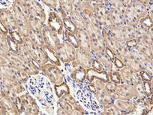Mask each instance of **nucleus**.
<instances>
[{
    "mask_svg": "<svg viewBox=\"0 0 153 115\" xmlns=\"http://www.w3.org/2000/svg\"><path fill=\"white\" fill-rule=\"evenodd\" d=\"M148 16V9L140 1H131L124 14L126 25L137 27L142 19Z\"/></svg>",
    "mask_w": 153,
    "mask_h": 115,
    "instance_id": "1",
    "label": "nucleus"
},
{
    "mask_svg": "<svg viewBox=\"0 0 153 115\" xmlns=\"http://www.w3.org/2000/svg\"><path fill=\"white\" fill-rule=\"evenodd\" d=\"M90 38L92 53L104 51L106 49L105 42L102 35V27L100 25H93L86 22L84 28Z\"/></svg>",
    "mask_w": 153,
    "mask_h": 115,
    "instance_id": "2",
    "label": "nucleus"
},
{
    "mask_svg": "<svg viewBox=\"0 0 153 115\" xmlns=\"http://www.w3.org/2000/svg\"><path fill=\"white\" fill-rule=\"evenodd\" d=\"M1 90L8 94L12 101H15L17 96L22 95L26 89L24 85L17 81L10 78L8 77L1 76Z\"/></svg>",
    "mask_w": 153,
    "mask_h": 115,
    "instance_id": "3",
    "label": "nucleus"
},
{
    "mask_svg": "<svg viewBox=\"0 0 153 115\" xmlns=\"http://www.w3.org/2000/svg\"><path fill=\"white\" fill-rule=\"evenodd\" d=\"M23 45L27 48L32 60L39 67H42V66L49 63V61H48L45 51H44V48L35 45L29 37L24 38Z\"/></svg>",
    "mask_w": 153,
    "mask_h": 115,
    "instance_id": "4",
    "label": "nucleus"
},
{
    "mask_svg": "<svg viewBox=\"0 0 153 115\" xmlns=\"http://www.w3.org/2000/svg\"><path fill=\"white\" fill-rule=\"evenodd\" d=\"M57 105L71 115H86V110L71 94L58 99Z\"/></svg>",
    "mask_w": 153,
    "mask_h": 115,
    "instance_id": "5",
    "label": "nucleus"
},
{
    "mask_svg": "<svg viewBox=\"0 0 153 115\" xmlns=\"http://www.w3.org/2000/svg\"><path fill=\"white\" fill-rule=\"evenodd\" d=\"M10 11L14 14L17 22V31L23 38H28L29 35V19L25 16L20 5L16 1L12 2Z\"/></svg>",
    "mask_w": 153,
    "mask_h": 115,
    "instance_id": "6",
    "label": "nucleus"
},
{
    "mask_svg": "<svg viewBox=\"0 0 153 115\" xmlns=\"http://www.w3.org/2000/svg\"><path fill=\"white\" fill-rule=\"evenodd\" d=\"M41 72L53 85H59L65 82V78L59 67L52 63H48L40 67Z\"/></svg>",
    "mask_w": 153,
    "mask_h": 115,
    "instance_id": "7",
    "label": "nucleus"
},
{
    "mask_svg": "<svg viewBox=\"0 0 153 115\" xmlns=\"http://www.w3.org/2000/svg\"><path fill=\"white\" fill-rule=\"evenodd\" d=\"M0 72H1L0 76L8 77L10 78L17 81H19L23 85L26 84L29 79H30L29 78L30 76L26 72L20 70V69L11 65L10 63L6 65V66H1Z\"/></svg>",
    "mask_w": 153,
    "mask_h": 115,
    "instance_id": "8",
    "label": "nucleus"
},
{
    "mask_svg": "<svg viewBox=\"0 0 153 115\" xmlns=\"http://www.w3.org/2000/svg\"><path fill=\"white\" fill-rule=\"evenodd\" d=\"M102 35L105 42L106 48H108L113 51L117 57H120V56L123 55L129 50L126 47V44L121 43L113 38L109 33V31L105 28L102 27Z\"/></svg>",
    "mask_w": 153,
    "mask_h": 115,
    "instance_id": "9",
    "label": "nucleus"
},
{
    "mask_svg": "<svg viewBox=\"0 0 153 115\" xmlns=\"http://www.w3.org/2000/svg\"><path fill=\"white\" fill-rule=\"evenodd\" d=\"M76 49L67 41L61 42L59 46L56 49L55 52L61 63L67 64L74 61L76 58Z\"/></svg>",
    "mask_w": 153,
    "mask_h": 115,
    "instance_id": "10",
    "label": "nucleus"
},
{
    "mask_svg": "<svg viewBox=\"0 0 153 115\" xmlns=\"http://www.w3.org/2000/svg\"><path fill=\"white\" fill-rule=\"evenodd\" d=\"M92 3L94 7V13L96 15L101 27L105 28L108 31L114 27L109 16V8L99 3L98 1H92Z\"/></svg>",
    "mask_w": 153,
    "mask_h": 115,
    "instance_id": "11",
    "label": "nucleus"
},
{
    "mask_svg": "<svg viewBox=\"0 0 153 115\" xmlns=\"http://www.w3.org/2000/svg\"><path fill=\"white\" fill-rule=\"evenodd\" d=\"M123 100H139L137 93L134 85L120 84L115 86V99Z\"/></svg>",
    "mask_w": 153,
    "mask_h": 115,
    "instance_id": "12",
    "label": "nucleus"
},
{
    "mask_svg": "<svg viewBox=\"0 0 153 115\" xmlns=\"http://www.w3.org/2000/svg\"><path fill=\"white\" fill-rule=\"evenodd\" d=\"M90 84H92L94 87H95V92L94 95H95V99H96L97 102L100 105L103 107V106H105L113 102V100L112 99L110 96L107 93V89H106V83L100 80H98V79H95Z\"/></svg>",
    "mask_w": 153,
    "mask_h": 115,
    "instance_id": "13",
    "label": "nucleus"
},
{
    "mask_svg": "<svg viewBox=\"0 0 153 115\" xmlns=\"http://www.w3.org/2000/svg\"><path fill=\"white\" fill-rule=\"evenodd\" d=\"M22 101V108L20 115H39V106L32 96L27 93L20 96Z\"/></svg>",
    "mask_w": 153,
    "mask_h": 115,
    "instance_id": "14",
    "label": "nucleus"
},
{
    "mask_svg": "<svg viewBox=\"0 0 153 115\" xmlns=\"http://www.w3.org/2000/svg\"><path fill=\"white\" fill-rule=\"evenodd\" d=\"M0 108L1 115H20L14 102L3 90L0 91Z\"/></svg>",
    "mask_w": 153,
    "mask_h": 115,
    "instance_id": "15",
    "label": "nucleus"
},
{
    "mask_svg": "<svg viewBox=\"0 0 153 115\" xmlns=\"http://www.w3.org/2000/svg\"><path fill=\"white\" fill-rule=\"evenodd\" d=\"M69 68V77L71 80L77 84H82L85 81H86V72L87 70L78 65L76 61H73L68 63Z\"/></svg>",
    "mask_w": 153,
    "mask_h": 115,
    "instance_id": "16",
    "label": "nucleus"
},
{
    "mask_svg": "<svg viewBox=\"0 0 153 115\" xmlns=\"http://www.w3.org/2000/svg\"><path fill=\"white\" fill-rule=\"evenodd\" d=\"M42 35H43L44 42H45V46L48 47L53 51H56V49L61 44L59 35L53 30H52L51 28L48 27V25H45L44 26Z\"/></svg>",
    "mask_w": 153,
    "mask_h": 115,
    "instance_id": "17",
    "label": "nucleus"
},
{
    "mask_svg": "<svg viewBox=\"0 0 153 115\" xmlns=\"http://www.w3.org/2000/svg\"><path fill=\"white\" fill-rule=\"evenodd\" d=\"M48 26L59 35L62 36L64 32V23L61 16L56 11H51L48 14Z\"/></svg>",
    "mask_w": 153,
    "mask_h": 115,
    "instance_id": "18",
    "label": "nucleus"
},
{
    "mask_svg": "<svg viewBox=\"0 0 153 115\" xmlns=\"http://www.w3.org/2000/svg\"><path fill=\"white\" fill-rule=\"evenodd\" d=\"M0 22L9 31V32L17 30V22L12 12L8 9H1Z\"/></svg>",
    "mask_w": 153,
    "mask_h": 115,
    "instance_id": "19",
    "label": "nucleus"
},
{
    "mask_svg": "<svg viewBox=\"0 0 153 115\" xmlns=\"http://www.w3.org/2000/svg\"><path fill=\"white\" fill-rule=\"evenodd\" d=\"M26 4L29 7L31 16L40 20L45 25L47 16L42 4L38 1H26Z\"/></svg>",
    "mask_w": 153,
    "mask_h": 115,
    "instance_id": "20",
    "label": "nucleus"
},
{
    "mask_svg": "<svg viewBox=\"0 0 153 115\" xmlns=\"http://www.w3.org/2000/svg\"><path fill=\"white\" fill-rule=\"evenodd\" d=\"M120 74L122 75V79H123V84H126L134 85L137 82L142 80L140 73L134 72L132 69L125 66L123 69H120Z\"/></svg>",
    "mask_w": 153,
    "mask_h": 115,
    "instance_id": "21",
    "label": "nucleus"
},
{
    "mask_svg": "<svg viewBox=\"0 0 153 115\" xmlns=\"http://www.w3.org/2000/svg\"><path fill=\"white\" fill-rule=\"evenodd\" d=\"M93 58V54H89L80 48L76 49L75 61L86 70L92 68Z\"/></svg>",
    "mask_w": 153,
    "mask_h": 115,
    "instance_id": "22",
    "label": "nucleus"
},
{
    "mask_svg": "<svg viewBox=\"0 0 153 115\" xmlns=\"http://www.w3.org/2000/svg\"><path fill=\"white\" fill-rule=\"evenodd\" d=\"M76 38L78 41L79 47L80 48L83 49V51H86L90 54H93L91 48V42L90 38H89V35L85 29H77L76 34Z\"/></svg>",
    "mask_w": 153,
    "mask_h": 115,
    "instance_id": "23",
    "label": "nucleus"
},
{
    "mask_svg": "<svg viewBox=\"0 0 153 115\" xmlns=\"http://www.w3.org/2000/svg\"><path fill=\"white\" fill-rule=\"evenodd\" d=\"M118 58H120V60L123 62L125 66L132 69V70H134V72L140 73V72L143 71L142 67H141V66L140 65V63L137 61L136 59L133 57V55H132L131 53L130 49H129L126 54L120 56Z\"/></svg>",
    "mask_w": 153,
    "mask_h": 115,
    "instance_id": "24",
    "label": "nucleus"
},
{
    "mask_svg": "<svg viewBox=\"0 0 153 115\" xmlns=\"http://www.w3.org/2000/svg\"><path fill=\"white\" fill-rule=\"evenodd\" d=\"M93 57L96 60H98L104 67V70L107 73H111L114 70V65L111 59L107 56L105 50L104 51H98V52L93 53Z\"/></svg>",
    "mask_w": 153,
    "mask_h": 115,
    "instance_id": "25",
    "label": "nucleus"
},
{
    "mask_svg": "<svg viewBox=\"0 0 153 115\" xmlns=\"http://www.w3.org/2000/svg\"><path fill=\"white\" fill-rule=\"evenodd\" d=\"M131 53L133 55V57L136 59L137 61L140 63V65L142 67L143 70H145L146 72H149L151 68L152 60H149L147 57H146L143 53H141L139 50L137 48V47H134L133 48L130 49Z\"/></svg>",
    "mask_w": 153,
    "mask_h": 115,
    "instance_id": "26",
    "label": "nucleus"
},
{
    "mask_svg": "<svg viewBox=\"0 0 153 115\" xmlns=\"http://www.w3.org/2000/svg\"><path fill=\"white\" fill-rule=\"evenodd\" d=\"M95 79L101 81L104 83H107L110 81V78H109V74L106 71L104 72H97L94 70L92 68L88 69L86 72V81L89 83H92Z\"/></svg>",
    "mask_w": 153,
    "mask_h": 115,
    "instance_id": "27",
    "label": "nucleus"
},
{
    "mask_svg": "<svg viewBox=\"0 0 153 115\" xmlns=\"http://www.w3.org/2000/svg\"><path fill=\"white\" fill-rule=\"evenodd\" d=\"M137 100H123L116 99L113 101V104L117 106L119 110L123 114H128L133 111L136 106Z\"/></svg>",
    "mask_w": 153,
    "mask_h": 115,
    "instance_id": "28",
    "label": "nucleus"
},
{
    "mask_svg": "<svg viewBox=\"0 0 153 115\" xmlns=\"http://www.w3.org/2000/svg\"><path fill=\"white\" fill-rule=\"evenodd\" d=\"M137 35H136V41L137 43L140 42H146V43L152 44L153 43V38L152 36L151 33L149 32V29H146L145 27L138 25L137 26Z\"/></svg>",
    "mask_w": 153,
    "mask_h": 115,
    "instance_id": "29",
    "label": "nucleus"
},
{
    "mask_svg": "<svg viewBox=\"0 0 153 115\" xmlns=\"http://www.w3.org/2000/svg\"><path fill=\"white\" fill-rule=\"evenodd\" d=\"M109 16L111 20L112 23H113V26H117V27H121L126 25L125 23L124 15L117 11L116 8H113L110 6L109 8Z\"/></svg>",
    "mask_w": 153,
    "mask_h": 115,
    "instance_id": "30",
    "label": "nucleus"
},
{
    "mask_svg": "<svg viewBox=\"0 0 153 115\" xmlns=\"http://www.w3.org/2000/svg\"><path fill=\"white\" fill-rule=\"evenodd\" d=\"M69 17L78 29H84L86 22L83 17V14L80 11L74 9L69 14Z\"/></svg>",
    "mask_w": 153,
    "mask_h": 115,
    "instance_id": "31",
    "label": "nucleus"
},
{
    "mask_svg": "<svg viewBox=\"0 0 153 115\" xmlns=\"http://www.w3.org/2000/svg\"><path fill=\"white\" fill-rule=\"evenodd\" d=\"M122 29H123L125 43L129 42V41L136 39L137 28L135 26H129V25H124L123 26H122Z\"/></svg>",
    "mask_w": 153,
    "mask_h": 115,
    "instance_id": "32",
    "label": "nucleus"
},
{
    "mask_svg": "<svg viewBox=\"0 0 153 115\" xmlns=\"http://www.w3.org/2000/svg\"><path fill=\"white\" fill-rule=\"evenodd\" d=\"M54 91L58 99L70 94V88L66 82H64L61 84L54 85Z\"/></svg>",
    "mask_w": 153,
    "mask_h": 115,
    "instance_id": "33",
    "label": "nucleus"
},
{
    "mask_svg": "<svg viewBox=\"0 0 153 115\" xmlns=\"http://www.w3.org/2000/svg\"><path fill=\"white\" fill-rule=\"evenodd\" d=\"M100 115H123V113L119 110L118 108L113 103L103 106Z\"/></svg>",
    "mask_w": 153,
    "mask_h": 115,
    "instance_id": "34",
    "label": "nucleus"
},
{
    "mask_svg": "<svg viewBox=\"0 0 153 115\" xmlns=\"http://www.w3.org/2000/svg\"><path fill=\"white\" fill-rule=\"evenodd\" d=\"M136 47L146 57H148L149 60H153V52L152 49L151 44L146 43V42H140V43H137Z\"/></svg>",
    "mask_w": 153,
    "mask_h": 115,
    "instance_id": "35",
    "label": "nucleus"
},
{
    "mask_svg": "<svg viewBox=\"0 0 153 115\" xmlns=\"http://www.w3.org/2000/svg\"><path fill=\"white\" fill-rule=\"evenodd\" d=\"M44 51H45V54L47 56V58H48V61H49L50 63H52V64L56 65L57 66H62V63L59 58L57 57L55 51H53V50L50 49L48 47L45 46L44 47Z\"/></svg>",
    "mask_w": 153,
    "mask_h": 115,
    "instance_id": "36",
    "label": "nucleus"
},
{
    "mask_svg": "<svg viewBox=\"0 0 153 115\" xmlns=\"http://www.w3.org/2000/svg\"><path fill=\"white\" fill-rule=\"evenodd\" d=\"M29 31H33V32H39L42 33L43 28L45 25H44L40 20L35 17L30 16L29 18Z\"/></svg>",
    "mask_w": 153,
    "mask_h": 115,
    "instance_id": "37",
    "label": "nucleus"
},
{
    "mask_svg": "<svg viewBox=\"0 0 153 115\" xmlns=\"http://www.w3.org/2000/svg\"><path fill=\"white\" fill-rule=\"evenodd\" d=\"M10 51L7 36L2 33H0V57H5Z\"/></svg>",
    "mask_w": 153,
    "mask_h": 115,
    "instance_id": "38",
    "label": "nucleus"
},
{
    "mask_svg": "<svg viewBox=\"0 0 153 115\" xmlns=\"http://www.w3.org/2000/svg\"><path fill=\"white\" fill-rule=\"evenodd\" d=\"M81 14H83L85 20L87 23H89L93 25H100L99 22H98L96 15L94 13V11H91V10H84V11H82Z\"/></svg>",
    "mask_w": 153,
    "mask_h": 115,
    "instance_id": "39",
    "label": "nucleus"
},
{
    "mask_svg": "<svg viewBox=\"0 0 153 115\" xmlns=\"http://www.w3.org/2000/svg\"><path fill=\"white\" fill-rule=\"evenodd\" d=\"M109 33H110V35H111L113 38H115L117 41L121 42V43H125L122 26L121 27L114 26V27L112 28L110 30H109Z\"/></svg>",
    "mask_w": 153,
    "mask_h": 115,
    "instance_id": "40",
    "label": "nucleus"
},
{
    "mask_svg": "<svg viewBox=\"0 0 153 115\" xmlns=\"http://www.w3.org/2000/svg\"><path fill=\"white\" fill-rule=\"evenodd\" d=\"M62 20H63V23H64L65 30L68 31V32H70V33L75 35L76 32V30H77L78 28L75 26L74 23L73 22H72V20L70 19L69 16L67 17H65V18H63Z\"/></svg>",
    "mask_w": 153,
    "mask_h": 115,
    "instance_id": "41",
    "label": "nucleus"
},
{
    "mask_svg": "<svg viewBox=\"0 0 153 115\" xmlns=\"http://www.w3.org/2000/svg\"><path fill=\"white\" fill-rule=\"evenodd\" d=\"M64 37L65 38V40L64 41H67L68 42L71 44L72 46L74 47L76 49L79 48V44H78V41H77V38H76V35H74V34L70 33L68 32V31L65 30L64 29V32H63V35H62V38Z\"/></svg>",
    "mask_w": 153,
    "mask_h": 115,
    "instance_id": "42",
    "label": "nucleus"
},
{
    "mask_svg": "<svg viewBox=\"0 0 153 115\" xmlns=\"http://www.w3.org/2000/svg\"><path fill=\"white\" fill-rule=\"evenodd\" d=\"M109 78H110V81L113 82V83L117 84H123L122 75L120 71L117 69H114L111 73H109Z\"/></svg>",
    "mask_w": 153,
    "mask_h": 115,
    "instance_id": "43",
    "label": "nucleus"
},
{
    "mask_svg": "<svg viewBox=\"0 0 153 115\" xmlns=\"http://www.w3.org/2000/svg\"><path fill=\"white\" fill-rule=\"evenodd\" d=\"M59 5L60 8H62L68 14V16L74 10L73 1H59Z\"/></svg>",
    "mask_w": 153,
    "mask_h": 115,
    "instance_id": "44",
    "label": "nucleus"
},
{
    "mask_svg": "<svg viewBox=\"0 0 153 115\" xmlns=\"http://www.w3.org/2000/svg\"><path fill=\"white\" fill-rule=\"evenodd\" d=\"M17 54H18L23 60H26V61H33L32 57H31L30 54H29V51H28L27 48H26L23 45H19V51Z\"/></svg>",
    "mask_w": 153,
    "mask_h": 115,
    "instance_id": "45",
    "label": "nucleus"
},
{
    "mask_svg": "<svg viewBox=\"0 0 153 115\" xmlns=\"http://www.w3.org/2000/svg\"><path fill=\"white\" fill-rule=\"evenodd\" d=\"M110 6L116 8L117 11H119L124 15L126 11V8H127V6L125 5L124 1H110Z\"/></svg>",
    "mask_w": 153,
    "mask_h": 115,
    "instance_id": "46",
    "label": "nucleus"
},
{
    "mask_svg": "<svg viewBox=\"0 0 153 115\" xmlns=\"http://www.w3.org/2000/svg\"><path fill=\"white\" fill-rule=\"evenodd\" d=\"M7 39H8V45H9L10 51L12 53H14V54H18L19 51V45L15 42V41L11 38V36L10 35V34L8 33V35H6Z\"/></svg>",
    "mask_w": 153,
    "mask_h": 115,
    "instance_id": "47",
    "label": "nucleus"
},
{
    "mask_svg": "<svg viewBox=\"0 0 153 115\" xmlns=\"http://www.w3.org/2000/svg\"><path fill=\"white\" fill-rule=\"evenodd\" d=\"M9 34H10V35L11 36V38H12L13 39H14V40L15 41V42H17L19 45H23V39H24V38L22 36L21 34H20L18 31L17 30L13 31V32H9Z\"/></svg>",
    "mask_w": 153,
    "mask_h": 115,
    "instance_id": "48",
    "label": "nucleus"
},
{
    "mask_svg": "<svg viewBox=\"0 0 153 115\" xmlns=\"http://www.w3.org/2000/svg\"><path fill=\"white\" fill-rule=\"evenodd\" d=\"M42 3L53 10H57V8L59 7V1H56V0H45V1H42Z\"/></svg>",
    "mask_w": 153,
    "mask_h": 115,
    "instance_id": "49",
    "label": "nucleus"
},
{
    "mask_svg": "<svg viewBox=\"0 0 153 115\" xmlns=\"http://www.w3.org/2000/svg\"><path fill=\"white\" fill-rule=\"evenodd\" d=\"M139 25L140 26H143V27H145V28H146V29H149L150 28L153 26V23L152 22V20H150V18L149 17V16H147V17H146L145 18L142 19V20H140Z\"/></svg>",
    "mask_w": 153,
    "mask_h": 115,
    "instance_id": "50",
    "label": "nucleus"
},
{
    "mask_svg": "<svg viewBox=\"0 0 153 115\" xmlns=\"http://www.w3.org/2000/svg\"><path fill=\"white\" fill-rule=\"evenodd\" d=\"M92 69H94V70L97 71V72H104V71H105L104 70V67H103V66L101 65V63L95 58H93Z\"/></svg>",
    "mask_w": 153,
    "mask_h": 115,
    "instance_id": "51",
    "label": "nucleus"
},
{
    "mask_svg": "<svg viewBox=\"0 0 153 115\" xmlns=\"http://www.w3.org/2000/svg\"><path fill=\"white\" fill-rule=\"evenodd\" d=\"M113 65H114V66L116 67V69L117 70H120V69H123L125 67V65L123 63V62L120 58H118L117 57H115L114 60H113Z\"/></svg>",
    "mask_w": 153,
    "mask_h": 115,
    "instance_id": "52",
    "label": "nucleus"
},
{
    "mask_svg": "<svg viewBox=\"0 0 153 115\" xmlns=\"http://www.w3.org/2000/svg\"><path fill=\"white\" fill-rule=\"evenodd\" d=\"M147 9H148V16L153 23V3L152 1H150L149 4L147 5Z\"/></svg>",
    "mask_w": 153,
    "mask_h": 115,
    "instance_id": "53",
    "label": "nucleus"
},
{
    "mask_svg": "<svg viewBox=\"0 0 153 115\" xmlns=\"http://www.w3.org/2000/svg\"><path fill=\"white\" fill-rule=\"evenodd\" d=\"M56 11H57V12H58V14H59L60 16H61L62 18V19H63V18H65V17H68V14L67 13H66L65 11L64 10L62 9V8H60V7H59V8H57Z\"/></svg>",
    "mask_w": 153,
    "mask_h": 115,
    "instance_id": "54",
    "label": "nucleus"
},
{
    "mask_svg": "<svg viewBox=\"0 0 153 115\" xmlns=\"http://www.w3.org/2000/svg\"><path fill=\"white\" fill-rule=\"evenodd\" d=\"M56 115H71L70 114H68L64 109H62L60 107H58V108L56 109Z\"/></svg>",
    "mask_w": 153,
    "mask_h": 115,
    "instance_id": "55",
    "label": "nucleus"
},
{
    "mask_svg": "<svg viewBox=\"0 0 153 115\" xmlns=\"http://www.w3.org/2000/svg\"><path fill=\"white\" fill-rule=\"evenodd\" d=\"M105 51H106V53H107V56H108V57H110V59H111L112 61L113 62V60H114L115 57H116V55H115V54H114V53H113V51H110V49H108V48H106Z\"/></svg>",
    "mask_w": 153,
    "mask_h": 115,
    "instance_id": "56",
    "label": "nucleus"
},
{
    "mask_svg": "<svg viewBox=\"0 0 153 115\" xmlns=\"http://www.w3.org/2000/svg\"><path fill=\"white\" fill-rule=\"evenodd\" d=\"M0 33H2L4 35H8L9 33V31L2 24V23H0Z\"/></svg>",
    "mask_w": 153,
    "mask_h": 115,
    "instance_id": "57",
    "label": "nucleus"
},
{
    "mask_svg": "<svg viewBox=\"0 0 153 115\" xmlns=\"http://www.w3.org/2000/svg\"><path fill=\"white\" fill-rule=\"evenodd\" d=\"M0 64H1V66H6V65L9 64V62H8V60H7L6 58H5V57H0Z\"/></svg>",
    "mask_w": 153,
    "mask_h": 115,
    "instance_id": "58",
    "label": "nucleus"
},
{
    "mask_svg": "<svg viewBox=\"0 0 153 115\" xmlns=\"http://www.w3.org/2000/svg\"><path fill=\"white\" fill-rule=\"evenodd\" d=\"M149 72V73L150 75H151V76L153 77V60H152L151 68H150L149 71V72Z\"/></svg>",
    "mask_w": 153,
    "mask_h": 115,
    "instance_id": "59",
    "label": "nucleus"
},
{
    "mask_svg": "<svg viewBox=\"0 0 153 115\" xmlns=\"http://www.w3.org/2000/svg\"><path fill=\"white\" fill-rule=\"evenodd\" d=\"M149 86H150V89H151L152 95H153V77L152 78L151 81H150L149 82Z\"/></svg>",
    "mask_w": 153,
    "mask_h": 115,
    "instance_id": "60",
    "label": "nucleus"
},
{
    "mask_svg": "<svg viewBox=\"0 0 153 115\" xmlns=\"http://www.w3.org/2000/svg\"><path fill=\"white\" fill-rule=\"evenodd\" d=\"M149 32H150V33H151L152 36V38H153V26H152V27L149 29Z\"/></svg>",
    "mask_w": 153,
    "mask_h": 115,
    "instance_id": "61",
    "label": "nucleus"
},
{
    "mask_svg": "<svg viewBox=\"0 0 153 115\" xmlns=\"http://www.w3.org/2000/svg\"><path fill=\"white\" fill-rule=\"evenodd\" d=\"M152 52H153V43L152 44Z\"/></svg>",
    "mask_w": 153,
    "mask_h": 115,
    "instance_id": "62",
    "label": "nucleus"
},
{
    "mask_svg": "<svg viewBox=\"0 0 153 115\" xmlns=\"http://www.w3.org/2000/svg\"><path fill=\"white\" fill-rule=\"evenodd\" d=\"M152 3H153V1H152Z\"/></svg>",
    "mask_w": 153,
    "mask_h": 115,
    "instance_id": "63",
    "label": "nucleus"
},
{
    "mask_svg": "<svg viewBox=\"0 0 153 115\" xmlns=\"http://www.w3.org/2000/svg\"><path fill=\"white\" fill-rule=\"evenodd\" d=\"M52 115H55V114H52Z\"/></svg>",
    "mask_w": 153,
    "mask_h": 115,
    "instance_id": "64",
    "label": "nucleus"
}]
</instances>
